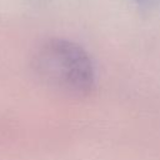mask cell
Segmentation results:
<instances>
[{
	"label": "cell",
	"instance_id": "cell-1",
	"mask_svg": "<svg viewBox=\"0 0 160 160\" xmlns=\"http://www.w3.org/2000/svg\"><path fill=\"white\" fill-rule=\"evenodd\" d=\"M35 70L52 89L84 98L94 88L95 72L90 56L78 44L65 39L45 41L35 54Z\"/></svg>",
	"mask_w": 160,
	"mask_h": 160
},
{
	"label": "cell",
	"instance_id": "cell-2",
	"mask_svg": "<svg viewBox=\"0 0 160 160\" xmlns=\"http://www.w3.org/2000/svg\"><path fill=\"white\" fill-rule=\"evenodd\" d=\"M138 2H141V4H150V2H152L154 0H136Z\"/></svg>",
	"mask_w": 160,
	"mask_h": 160
}]
</instances>
